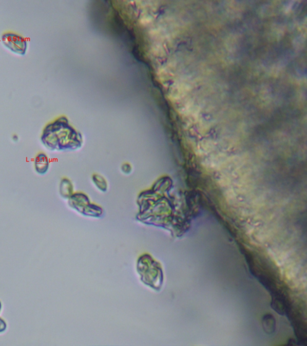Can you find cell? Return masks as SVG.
I'll use <instances>...</instances> for the list:
<instances>
[{"instance_id": "3", "label": "cell", "mask_w": 307, "mask_h": 346, "mask_svg": "<svg viewBox=\"0 0 307 346\" xmlns=\"http://www.w3.org/2000/svg\"><path fill=\"white\" fill-rule=\"evenodd\" d=\"M50 166V161L45 152H39L34 159V168L38 175H43L48 173Z\"/></svg>"}, {"instance_id": "6", "label": "cell", "mask_w": 307, "mask_h": 346, "mask_svg": "<svg viewBox=\"0 0 307 346\" xmlns=\"http://www.w3.org/2000/svg\"><path fill=\"white\" fill-rule=\"evenodd\" d=\"M93 183L101 192H106L108 189L107 182L100 175L95 174L93 176Z\"/></svg>"}, {"instance_id": "9", "label": "cell", "mask_w": 307, "mask_h": 346, "mask_svg": "<svg viewBox=\"0 0 307 346\" xmlns=\"http://www.w3.org/2000/svg\"><path fill=\"white\" fill-rule=\"evenodd\" d=\"M2 322H2V321H1V320H0V324H1V323H2Z\"/></svg>"}, {"instance_id": "1", "label": "cell", "mask_w": 307, "mask_h": 346, "mask_svg": "<svg viewBox=\"0 0 307 346\" xmlns=\"http://www.w3.org/2000/svg\"><path fill=\"white\" fill-rule=\"evenodd\" d=\"M40 140L44 147L53 151L76 150L81 147L83 143L81 134L65 116L59 117L46 125Z\"/></svg>"}, {"instance_id": "8", "label": "cell", "mask_w": 307, "mask_h": 346, "mask_svg": "<svg viewBox=\"0 0 307 346\" xmlns=\"http://www.w3.org/2000/svg\"><path fill=\"white\" fill-rule=\"evenodd\" d=\"M12 140L15 142H17L19 140V137H18L17 134H14V136H12Z\"/></svg>"}, {"instance_id": "2", "label": "cell", "mask_w": 307, "mask_h": 346, "mask_svg": "<svg viewBox=\"0 0 307 346\" xmlns=\"http://www.w3.org/2000/svg\"><path fill=\"white\" fill-rule=\"evenodd\" d=\"M1 42L8 49L18 55H24L27 51V40L17 34L5 33L1 36Z\"/></svg>"}, {"instance_id": "4", "label": "cell", "mask_w": 307, "mask_h": 346, "mask_svg": "<svg viewBox=\"0 0 307 346\" xmlns=\"http://www.w3.org/2000/svg\"><path fill=\"white\" fill-rule=\"evenodd\" d=\"M59 194L64 198L67 199L74 194V187L69 179L64 178L61 179L59 183Z\"/></svg>"}, {"instance_id": "5", "label": "cell", "mask_w": 307, "mask_h": 346, "mask_svg": "<svg viewBox=\"0 0 307 346\" xmlns=\"http://www.w3.org/2000/svg\"><path fill=\"white\" fill-rule=\"evenodd\" d=\"M263 327L267 334H272L275 329V320L272 315L267 314L263 319Z\"/></svg>"}, {"instance_id": "7", "label": "cell", "mask_w": 307, "mask_h": 346, "mask_svg": "<svg viewBox=\"0 0 307 346\" xmlns=\"http://www.w3.org/2000/svg\"><path fill=\"white\" fill-rule=\"evenodd\" d=\"M122 171L126 174H129L131 173L132 167L128 163L124 164L121 167Z\"/></svg>"}]
</instances>
